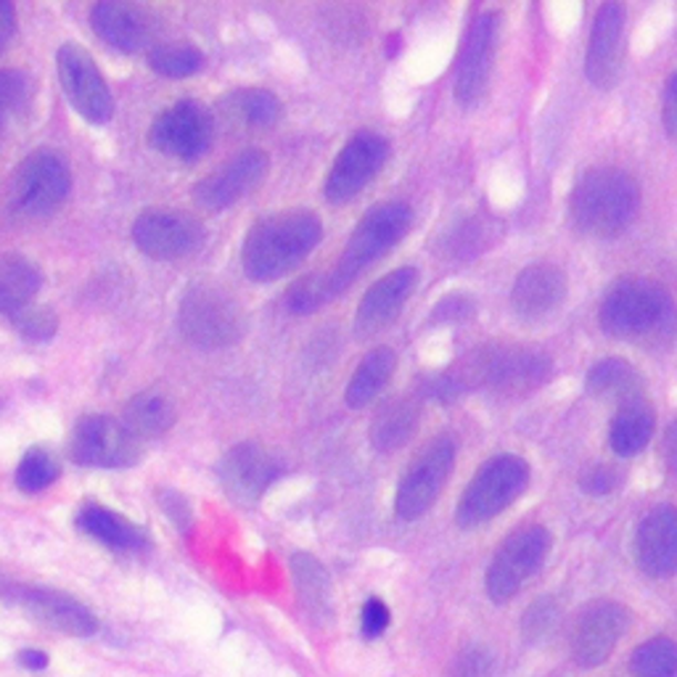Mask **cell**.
<instances>
[{
    "label": "cell",
    "instance_id": "44dd1931",
    "mask_svg": "<svg viewBox=\"0 0 677 677\" xmlns=\"http://www.w3.org/2000/svg\"><path fill=\"white\" fill-rule=\"evenodd\" d=\"M17 601L32 619L43 622L45 627L72 635V638H91L98 633V619L85 604L72 595L49 587H24L17 593Z\"/></svg>",
    "mask_w": 677,
    "mask_h": 677
},
{
    "label": "cell",
    "instance_id": "4fadbf2b",
    "mask_svg": "<svg viewBox=\"0 0 677 677\" xmlns=\"http://www.w3.org/2000/svg\"><path fill=\"white\" fill-rule=\"evenodd\" d=\"M389 154V144L374 131H361L347 140V146L338 152L334 165H331L323 194L331 205H347L355 196L363 194V188L376 178L378 169L384 167Z\"/></svg>",
    "mask_w": 677,
    "mask_h": 677
},
{
    "label": "cell",
    "instance_id": "f546056e",
    "mask_svg": "<svg viewBox=\"0 0 677 677\" xmlns=\"http://www.w3.org/2000/svg\"><path fill=\"white\" fill-rule=\"evenodd\" d=\"M43 273L22 254L0 252V315H13L30 308L32 296L40 291Z\"/></svg>",
    "mask_w": 677,
    "mask_h": 677
},
{
    "label": "cell",
    "instance_id": "d6986e66",
    "mask_svg": "<svg viewBox=\"0 0 677 677\" xmlns=\"http://www.w3.org/2000/svg\"><path fill=\"white\" fill-rule=\"evenodd\" d=\"M635 561L648 577L677 572V506H656L635 527Z\"/></svg>",
    "mask_w": 677,
    "mask_h": 677
},
{
    "label": "cell",
    "instance_id": "ac0fdd59",
    "mask_svg": "<svg viewBox=\"0 0 677 677\" xmlns=\"http://www.w3.org/2000/svg\"><path fill=\"white\" fill-rule=\"evenodd\" d=\"M498 40V13L487 11L473 19L469 35L464 40V51L458 59L456 72V98L464 106L477 104L482 98L487 80H490L492 56H496Z\"/></svg>",
    "mask_w": 677,
    "mask_h": 677
},
{
    "label": "cell",
    "instance_id": "e575fe53",
    "mask_svg": "<svg viewBox=\"0 0 677 677\" xmlns=\"http://www.w3.org/2000/svg\"><path fill=\"white\" fill-rule=\"evenodd\" d=\"M148 66L162 77L183 80L191 77L205 66V53L188 43L154 45L152 53H148Z\"/></svg>",
    "mask_w": 677,
    "mask_h": 677
},
{
    "label": "cell",
    "instance_id": "4316f807",
    "mask_svg": "<svg viewBox=\"0 0 677 677\" xmlns=\"http://www.w3.org/2000/svg\"><path fill=\"white\" fill-rule=\"evenodd\" d=\"M418 418H421V410H418L416 399L392 397L389 403H384L382 408L376 410L374 421H371V445H374L378 452L399 450L416 435Z\"/></svg>",
    "mask_w": 677,
    "mask_h": 677
},
{
    "label": "cell",
    "instance_id": "b9f144b4",
    "mask_svg": "<svg viewBox=\"0 0 677 677\" xmlns=\"http://www.w3.org/2000/svg\"><path fill=\"white\" fill-rule=\"evenodd\" d=\"M619 482L622 473L617 469H612L608 464L587 466L580 477V487L587 492V496H606V492L617 490Z\"/></svg>",
    "mask_w": 677,
    "mask_h": 677
},
{
    "label": "cell",
    "instance_id": "f1b7e54d",
    "mask_svg": "<svg viewBox=\"0 0 677 677\" xmlns=\"http://www.w3.org/2000/svg\"><path fill=\"white\" fill-rule=\"evenodd\" d=\"M654 437V413L646 405V399L635 397L619 405L617 416L608 426V445L622 458L638 456L652 445Z\"/></svg>",
    "mask_w": 677,
    "mask_h": 677
},
{
    "label": "cell",
    "instance_id": "7c38bea8",
    "mask_svg": "<svg viewBox=\"0 0 677 677\" xmlns=\"http://www.w3.org/2000/svg\"><path fill=\"white\" fill-rule=\"evenodd\" d=\"M59 80L72 110L91 125H106L114 114L112 91L98 72L91 53L74 43H64L56 53Z\"/></svg>",
    "mask_w": 677,
    "mask_h": 677
},
{
    "label": "cell",
    "instance_id": "ab89813d",
    "mask_svg": "<svg viewBox=\"0 0 677 677\" xmlns=\"http://www.w3.org/2000/svg\"><path fill=\"white\" fill-rule=\"evenodd\" d=\"M492 667H496V659L485 646H469L450 662L445 677H490Z\"/></svg>",
    "mask_w": 677,
    "mask_h": 677
},
{
    "label": "cell",
    "instance_id": "d4e9b609",
    "mask_svg": "<svg viewBox=\"0 0 677 677\" xmlns=\"http://www.w3.org/2000/svg\"><path fill=\"white\" fill-rule=\"evenodd\" d=\"M566 296V275L551 262H534L519 273L511 304L524 321H540L559 308Z\"/></svg>",
    "mask_w": 677,
    "mask_h": 677
},
{
    "label": "cell",
    "instance_id": "d590c367",
    "mask_svg": "<svg viewBox=\"0 0 677 677\" xmlns=\"http://www.w3.org/2000/svg\"><path fill=\"white\" fill-rule=\"evenodd\" d=\"M635 677H677V643L669 638H652L629 656Z\"/></svg>",
    "mask_w": 677,
    "mask_h": 677
},
{
    "label": "cell",
    "instance_id": "5b68a950",
    "mask_svg": "<svg viewBox=\"0 0 677 677\" xmlns=\"http://www.w3.org/2000/svg\"><path fill=\"white\" fill-rule=\"evenodd\" d=\"M178 326L196 347H230L243 336V310L226 289L194 283L178 304Z\"/></svg>",
    "mask_w": 677,
    "mask_h": 677
},
{
    "label": "cell",
    "instance_id": "c3c4849f",
    "mask_svg": "<svg viewBox=\"0 0 677 677\" xmlns=\"http://www.w3.org/2000/svg\"><path fill=\"white\" fill-rule=\"evenodd\" d=\"M662 452H665V464L669 466V471L677 473V421L667 426L665 439H662Z\"/></svg>",
    "mask_w": 677,
    "mask_h": 677
},
{
    "label": "cell",
    "instance_id": "836d02e7",
    "mask_svg": "<svg viewBox=\"0 0 677 677\" xmlns=\"http://www.w3.org/2000/svg\"><path fill=\"white\" fill-rule=\"evenodd\" d=\"M640 389L643 384L638 371L619 357H606L587 371V392H593V395L619 397L622 403H627V399L643 397Z\"/></svg>",
    "mask_w": 677,
    "mask_h": 677
},
{
    "label": "cell",
    "instance_id": "6da1fadb",
    "mask_svg": "<svg viewBox=\"0 0 677 677\" xmlns=\"http://www.w3.org/2000/svg\"><path fill=\"white\" fill-rule=\"evenodd\" d=\"M323 239V226L310 209H289L257 220L241 247V268L249 281L273 283L302 265Z\"/></svg>",
    "mask_w": 677,
    "mask_h": 677
},
{
    "label": "cell",
    "instance_id": "8d00e7d4",
    "mask_svg": "<svg viewBox=\"0 0 677 677\" xmlns=\"http://www.w3.org/2000/svg\"><path fill=\"white\" fill-rule=\"evenodd\" d=\"M61 473V466L56 456L45 448H32L27 450V456L22 458L17 469V487L27 496H35V492L49 490V487L56 482Z\"/></svg>",
    "mask_w": 677,
    "mask_h": 677
},
{
    "label": "cell",
    "instance_id": "4dcf8cb0",
    "mask_svg": "<svg viewBox=\"0 0 677 677\" xmlns=\"http://www.w3.org/2000/svg\"><path fill=\"white\" fill-rule=\"evenodd\" d=\"M291 572H294V585L300 593L302 608L310 619L329 622L334 614V598H331V580L326 566L310 553H294L291 556Z\"/></svg>",
    "mask_w": 677,
    "mask_h": 677
},
{
    "label": "cell",
    "instance_id": "ba28073f",
    "mask_svg": "<svg viewBox=\"0 0 677 677\" xmlns=\"http://www.w3.org/2000/svg\"><path fill=\"white\" fill-rule=\"evenodd\" d=\"M72 188L66 162L53 152L30 154L13 173L9 201L13 212L24 218H49L64 205Z\"/></svg>",
    "mask_w": 677,
    "mask_h": 677
},
{
    "label": "cell",
    "instance_id": "681fc988",
    "mask_svg": "<svg viewBox=\"0 0 677 677\" xmlns=\"http://www.w3.org/2000/svg\"><path fill=\"white\" fill-rule=\"evenodd\" d=\"M19 665L24 669H32V673H38V669L49 667V654L40 652V648H24V652H19Z\"/></svg>",
    "mask_w": 677,
    "mask_h": 677
},
{
    "label": "cell",
    "instance_id": "74e56055",
    "mask_svg": "<svg viewBox=\"0 0 677 677\" xmlns=\"http://www.w3.org/2000/svg\"><path fill=\"white\" fill-rule=\"evenodd\" d=\"M331 300H336V296L334 289H331L329 270L304 275V279L291 283V289L287 291V308L289 313L294 315L315 313V310H321L323 304H329Z\"/></svg>",
    "mask_w": 677,
    "mask_h": 677
},
{
    "label": "cell",
    "instance_id": "d6a6232c",
    "mask_svg": "<svg viewBox=\"0 0 677 677\" xmlns=\"http://www.w3.org/2000/svg\"><path fill=\"white\" fill-rule=\"evenodd\" d=\"M397 368V355L389 347H376L363 357L361 365L352 374L344 399H347L350 408L361 410L365 405H371L374 399L382 395V389L387 387L392 374Z\"/></svg>",
    "mask_w": 677,
    "mask_h": 677
},
{
    "label": "cell",
    "instance_id": "3957f363",
    "mask_svg": "<svg viewBox=\"0 0 677 677\" xmlns=\"http://www.w3.org/2000/svg\"><path fill=\"white\" fill-rule=\"evenodd\" d=\"M598 323L608 336L622 342H643L673 334L677 310L673 294L648 279H622L606 291Z\"/></svg>",
    "mask_w": 677,
    "mask_h": 677
},
{
    "label": "cell",
    "instance_id": "ee69618b",
    "mask_svg": "<svg viewBox=\"0 0 677 677\" xmlns=\"http://www.w3.org/2000/svg\"><path fill=\"white\" fill-rule=\"evenodd\" d=\"M556 606L551 601H538L532 608H527L524 617V633L527 638H543V635L556 625Z\"/></svg>",
    "mask_w": 677,
    "mask_h": 677
},
{
    "label": "cell",
    "instance_id": "83f0119b",
    "mask_svg": "<svg viewBox=\"0 0 677 677\" xmlns=\"http://www.w3.org/2000/svg\"><path fill=\"white\" fill-rule=\"evenodd\" d=\"M222 117L241 131H270L281 119V101L265 87H243L220 101Z\"/></svg>",
    "mask_w": 677,
    "mask_h": 677
},
{
    "label": "cell",
    "instance_id": "7bdbcfd3",
    "mask_svg": "<svg viewBox=\"0 0 677 677\" xmlns=\"http://www.w3.org/2000/svg\"><path fill=\"white\" fill-rule=\"evenodd\" d=\"M387 627H389L387 604H384V601H378V598L365 601L363 614H361V629H363L365 638H368V640L382 638V635L387 633Z\"/></svg>",
    "mask_w": 677,
    "mask_h": 677
},
{
    "label": "cell",
    "instance_id": "277c9868",
    "mask_svg": "<svg viewBox=\"0 0 677 677\" xmlns=\"http://www.w3.org/2000/svg\"><path fill=\"white\" fill-rule=\"evenodd\" d=\"M410 220V207L403 205V201H384V205H376L371 209V212L357 222V228L352 230L336 265L329 270L334 296L342 294L344 289H350L352 281H355L363 270H368L374 262L382 260L389 249H395L397 243L405 239V233H408Z\"/></svg>",
    "mask_w": 677,
    "mask_h": 677
},
{
    "label": "cell",
    "instance_id": "9a60e30c",
    "mask_svg": "<svg viewBox=\"0 0 677 677\" xmlns=\"http://www.w3.org/2000/svg\"><path fill=\"white\" fill-rule=\"evenodd\" d=\"M281 471L279 458L257 442L233 445L218 464L222 490L239 506H254L281 477Z\"/></svg>",
    "mask_w": 677,
    "mask_h": 677
},
{
    "label": "cell",
    "instance_id": "cb8c5ba5",
    "mask_svg": "<svg viewBox=\"0 0 677 677\" xmlns=\"http://www.w3.org/2000/svg\"><path fill=\"white\" fill-rule=\"evenodd\" d=\"M548 374V357L532 350L496 347L477 357L479 382L498 389H527L540 384Z\"/></svg>",
    "mask_w": 677,
    "mask_h": 677
},
{
    "label": "cell",
    "instance_id": "60d3db41",
    "mask_svg": "<svg viewBox=\"0 0 677 677\" xmlns=\"http://www.w3.org/2000/svg\"><path fill=\"white\" fill-rule=\"evenodd\" d=\"M27 104V83L22 74L0 72V131L6 127L13 114L24 110Z\"/></svg>",
    "mask_w": 677,
    "mask_h": 677
},
{
    "label": "cell",
    "instance_id": "f6af8a7d",
    "mask_svg": "<svg viewBox=\"0 0 677 677\" xmlns=\"http://www.w3.org/2000/svg\"><path fill=\"white\" fill-rule=\"evenodd\" d=\"M157 500L162 506H165V513L169 519L175 521V527H178V530H183V532H188L191 530V508H188V503H186V498L180 496V492H175V490H159L157 492Z\"/></svg>",
    "mask_w": 677,
    "mask_h": 677
},
{
    "label": "cell",
    "instance_id": "7a4b0ae2",
    "mask_svg": "<svg viewBox=\"0 0 677 677\" xmlns=\"http://www.w3.org/2000/svg\"><path fill=\"white\" fill-rule=\"evenodd\" d=\"M640 207V191L625 169H587L569 196V218L574 228L598 239H612L629 228Z\"/></svg>",
    "mask_w": 677,
    "mask_h": 677
},
{
    "label": "cell",
    "instance_id": "ffe728a7",
    "mask_svg": "<svg viewBox=\"0 0 677 677\" xmlns=\"http://www.w3.org/2000/svg\"><path fill=\"white\" fill-rule=\"evenodd\" d=\"M91 27L110 49L122 53L146 51L154 40V19L144 6L122 0H104L93 6Z\"/></svg>",
    "mask_w": 677,
    "mask_h": 677
},
{
    "label": "cell",
    "instance_id": "e0dca14e",
    "mask_svg": "<svg viewBox=\"0 0 677 677\" xmlns=\"http://www.w3.org/2000/svg\"><path fill=\"white\" fill-rule=\"evenodd\" d=\"M270 169V157L260 148H247V152L236 154L226 165L209 173L205 180L196 183L194 199L196 205L207 212H222V209L233 207L243 196H249L265 180Z\"/></svg>",
    "mask_w": 677,
    "mask_h": 677
},
{
    "label": "cell",
    "instance_id": "7dc6e473",
    "mask_svg": "<svg viewBox=\"0 0 677 677\" xmlns=\"http://www.w3.org/2000/svg\"><path fill=\"white\" fill-rule=\"evenodd\" d=\"M17 32V9L6 0H0V51L6 49V43L13 38Z\"/></svg>",
    "mask_w": 677,
    "mask_h": 677
},
{
    "label": "cell",
    "instance_id": "5bb4252c",
    "mask_svg": "<svg viewBox=\"0 0 677 677\" xmlns=\"http://www.w3.org/2000/svg\"><path fill=\"white\" fill-rule=\"evenodd\" d=\"M133 241L152 260H180L205 241V228L180 209H146L133 222Z\"/></svg>",
    "mask_w": 677,
    "mask_h": 677
},
{
    "label": "cell",
    "instance_id": "8992f818",
    "mask_svg": "<svg viewBox=\"0 0 677 677\" xmlns=\"http://www.w3.org/2000/svg\"><path fill=\"white\" fill-rule=\"evenodd\" d=\"M530 479V466L524 458L511 456H496L473 473L469 487L458 500L456 521L464 530H473V527L485 524V521L496 519L503 513L508 506L521 496Z\"/></svg>",
    "mask_w": 677,
    "mask_h": 677
},
{
    "label": "cell",
    "instance_id": "7402d4cb",
    "mask_svg": "<svg viewBox=\"0 0 677 677\" xmlns=\"http://www.w3.org/2000/svg\"><path fill=\"white\" fill-rule=\"evenodd\" d=\"M622 40H625V6L606 3L595 13L587 45L585 72L595 87H612L617 80L622 61Z\"/></svg>",
    "mask_w": 677,
    "mask_h": 677
},
{
    "label": "cell",
    "instance_id": "bcb514c9",
    "mask_svg": "<svg viewBox=\"0 0 677 677\" xmlns=\"http://www.w3.org/2000/svg\"><path fill=\"white\" fill-rule=\"evenodd\" d=\"M662 119H665L667 133L677 140V72L667 80L665 98H662Z\"/></svg>",
    "mask_w": 677,
    "mask_h": 677
},
{
    "label": "cell",
    "instance_id": "9c48e42d",
    "mask_svg": "<svg viewBox=\"0 0 677 677\" xmlns=\"http://www.w3.org/2000/svg\"><path fill=\"white\" fill-rule=\"evenodd\" d=\"M70 458L85 469H127L140 458V442L112 416H85L74 424Z\"/></svg>",
    "mask_w": 677,
    "mask_h": 677
},
{
    "label": "cell",
    "instance_id": "2e32d148",
    "mask_svg": "<svg viewBox=\"0 0 677 677\" xmlns=\"http://www.w3.org/2000/svg\"><path fill=\"white\" fill-rule=\"evenodd\" d=\"M629 627V612L617 601H593L572 629V656L580 667H601Z\"/></svg>",
    "mask_w": 677,
    "mask_h": 677
},
{
    "label": "cell",
    "instance_id": "1f68e13d",
    "mask_svg": "<svg viewBox=\"0 0 677 677\" xmlns=\"http://www.w3.org/2000/svg\"><path fill=\"white\" fill-rule=\"evenodd\" d=\"M175 424V405L173 399L162 392H140V395L131 397L122 413V426L138 439H154L162 437L165 431L173 429Z\"/></svg>",
    "mask_w": 677,
    "mask_h": 677
},
{
    "label": "cell",
    "instance_id": "8fae6325",
    "mask_svg": "<svg viewBox=\"0 0 677 677\" xmlns=\"http://www.w3.org/2000/svg\"><path fill=\"white\" fill-rule=\"evenodd\" d=\"M452 464H456V442L450 437H437L435 442H429V448L413 460L410 469L399 479L395 498L397 517L405 521L421 519L437 503Z\"/></svg>",
    "mask_w": 677,
    "mask_h": 677
},
{
    "label": "cell",
    "instance_id": "52a82bcc",
    "mask_svg": "<svg viewBox=\"0 0 677 677\" xmlns=\"http://www.w3.org/2000/svg\"><path fill=\"white\" fill-rule=\"evenodd\" d=\"M548 551H551V534L540 524L521 527L511 538H506L487 569V595L496 604L517 598L521 587L543 569Z\"/></svg>",
    "mask_w": 677,
    "mask_h": 677
},
{
    "label": "cell",
    "instance_id": "484cf974",
    "mask_svg": "<svg viewBox=\"0 0 677 677\" xmlns=\"http://www.w3.org/2000/svg\"><path fill=\"white\" fill-rule=\"evenodd\" d=\"M74 521H77V527L87 538H93L96 543L106 545L114 553H135L148 548V534L138 524H133V521H127L125 517L98 503H85Z\"/></svg>",
    "mask_w": 677,
    "mask_h": 677
},
{
    "label": "cell",
    "instance_id": "f35d334b",
    "mask_svg": "<svg viewBox=\"0 0 677 677\" xmlns=\"http://www.w3.org/2000/svg\"><path fill=\"white\" fill-rule=\"evenodd\" d=\"M11 323L17 326L19 334L32 338V342H49L59 329L56 313L43 308V304H30V308L19 310V313L11 315Z\"/></svg>",
    "mask_w": 677,
    "mask_h": 677
},
{
    "label": "cell",
    "instance_id": "30bf717a",
    "mask_svg": "<svg viewBox=\"0 0 677 677\" xmlns=\"http://www.w3.org/2000/svg\"><path fill=\"white\" fill-rule=\"evenodd\" d=\"M215 138V119L205 104L199 101H178L167 106L154 119L148 140L157 152L180 162H196L209 152Z\"/></svg>",
    "mask_w": 677,
    "mask_h": 677
},
{
    "label": "cell",
    "instance_id": "603a6c76",
    "mask_svg": "<svg viewBox=\"0 0 677 677\" xmlns=\"http://www.w3.org/2000/svg\"><path fill=\"white\" fill-rule=\"evenodd\" d=\"M416 268H397L365 291L355 315L357 336H374L382 329H387L399 310L405 308L413 289H416Z\"/></svg>",
    "mask_w": 677,
    "mask_h": 677
}]
</instances>
